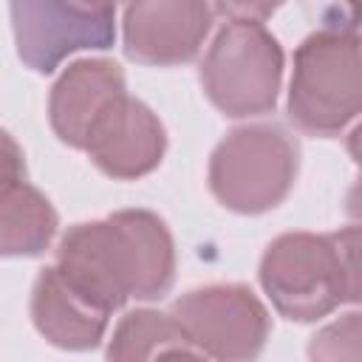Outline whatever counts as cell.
Returning a JSON list of instances; mask_svg holds the SVG:
<instances>
[{
    "label": "cell",
    "mask_w": 362,
    "mask_h": 362,
    "mask_svg": "<svg viewBox=\"0 0 362 362\" xmlns=\"http://www.w3.org/2000/svg\"><path fill=\"white\" fill-rule=\"evenodd\" d=\"M59 272L110 314L127 300H158L175 283V243L150 209H119L71 226L57 246Z\"/></svg>",
    "instance_id": "1"
},
{
    "label": "cell",
    "mask_w": 362,
    "mask_h": 362,
    "mask_svg": "<svg viewBox=\"0 0 362 362\" xmlns=\"http://www.w3.org/2000/svg\"><path fill=\"white\" fill-rule=\"evenodd\" d=\"M362 113V28L331 23L294 51L288 119L308 136L331 139Z\"/></svg>",
    "instance_id": "2"
},
{
    "label": "cell",
    "mask_w": 362,
    "mask_h": 362,
    "mask_svg": "<svg viewBox=\"0 0 362 362\" xmlns=\"http://www.w3.org/2000/svg\"><path fill=\"white\" fill-rule=\"evenodd\" d=\"M300 144L280 124L235 127L209 156V189L232 212L260 215L286 201L297 181Z\"/></svg>",
    "instance_id": "3"
},
{
    "label": "cell",
    "mask_w": 362,
    "mask_h": 362,
    "mask_svg": "<svg viewBox=\"0 0 362 362\" xmlns=\"http://www.w3.org/2000/svg\"><path fill=\"white\" fill-rule=\"evenodd\" d=\"M280 82L283 48L263 23L229 20L201 62V88L206 99L232 119L272 113Z\"/></svg>",
    "instance_id": "4"
},
{
    "label": "cell",
    "mask_w": 362,
    "mask_h": 362,
    "mask_svg": "<svg viewBox=\"0 0 362 362\" xmlns=\"http://www.w3.org/2000/svg\"><path fill=\"white\" fill-rule=\"evenodd\" d=\"M257 274L272 305L294 322H314L345 303L331 235L286 232L274 238L260 257Z\"/></svg>",
    "instance_id": "5"
},
{
    "label": "cell",
    "mask_w": 362,
    "mask_h": 362,
    "mask_svg": "<svg viewBox=\"0 0 362 362\" xmlns=\"http://www.w3.org/2000/svg\"><path fill=\"white\" fill-rule=\"evenodd\" d=\"M206 359H252L263 351L272 320L249 286L215 283L181 294L170 308Z\"/></svg>",
    "instance_id": "6"
},
{
    "label": "cell",
    "mask_w": 362,
    "mask_h": 362,
    "mask_svg": "<svg viewBox=\"0 0 362 362\" xmlns=\"http://www.w3.org/2000/svg\"><path fill=\"white\" fill-rule=\"evenodd\" d=\"M17 57L37 74H51L76 51L110 48L116 11H90L74 0H11Z\"/></svg>",
    "instance_id": "7"
},
{
    "label": "cell",
    "mask_w": 362,
    "mask_h": 362,
    "mask_svg": "<svg viewBox=\"0 0 362 362\" xmlns=\"http://www.w3.org/2000/svg\"><path fill=\"white\" fill-rule=\"evenodd\" d=\"M212 28L209 0H130L122 20L124 54L139 65H184Z\"/></svg>",
    "instance_id": "8"
},
{
    "label": "cell",
    "mask_w": 362,
    "mask_h": 362,
    "mask_svg": "<svg viewBox=\"0 0 362 362\" xmlns=\"http://www.w3.org/2000/svg\"><path fill=\"white\" fill-rule=\"evenodd\" d=\"M167 150V133L158 116L127 93L113 99L93 122L85 153L99 173L116 181H136L153 173Z\"/></svg>",
    "instance_id": "9"
},
{
    "label": "cell",
    "mask_w": 362,
    "mask_h": 362,
    "mask_svg": "<svg viewBox=\"0 0 362 362\" xmlns=\"http://www.w3.org/2000/svg\"><path fill=\"white\" fill-rule=\"evenodd\" d=\"M127 93L124 71L113 59H76L51 88L48 122L57 139L74 150H85L88 133L102 110Z\"/></svg>",
    "instance_id": "10"
},
{
    "label": "cell",
    "mask_w": 362,
    "mask_h": 362,
    "mask_svg": "<svg viewBox=\"0 0 362 362\" xmlns=\"http://www.w3.org/2000/svg\"><path fill=\"white\" fill-rule=\"evenodd\" d=\"M31 320L51 345L65 351H90L105 339L110 311L82 294L54 263L34 280Z\"/></svg>",
    "instance_id": "11"
},
{
    "label": "cell",
    "mask_w": 362,
    "mask_h": 362,
    "mask_svg": "<svg viewBox=\"0 0 362 362\" xmlns=\"http://www.w3.org/2000/svg\"><path fill=\"white\" fill-rule=\"evenodd\" d=\"M59 226L51 201L25 178L0 187V252L6 257H37Z\"/></svg>",
    "instance_id": "12"
},
{
    "label": "cell",
    "mask_w": 362,
    "mask_h": 362,
    "mask_svg": "<svg viewBox=\"0 0 362 362\" xmlns=\"http://www.w3.org/2000/svg\"><path fill=\"white\" fill-rule=\"evenodd\" d=\"M110 359H156V356H201L189 334L170 311H127L107 342Z\"/></svg>",
    "instance_id": "13"
},
{
    "label": "cell",
    "mask_w": 362,
    "mask_h": 362,
    "mask_svg": "<svg viewBox=\"0 0 362 362\" xmlns=\"http://www.w3.org/2000/svg\"><path fill=\"white\" fill-rule=\"evenodd\" d=\"M308 356L322 362L362 359V311H351L320 328L308 342Z\"/></svg>",
    "instance_id": "14"
},
{
    "label": "cell",
    "mask_w": 362,
    "mask_h": 362,
    "mask_svg": "<svg viewBox=\"0 0 362 362\" xmlns=\"http://www.w3.org/2000/svg\"><path fill=\"white\" fill-rule=\"evenodd\" d=\"M331 238L339 257L345 303H362V226H345L331 232Z\"/></svg>",
    "instance_id": "15"
},
{
    "label": "cell",
    "mask_w": 362,
    "mask_h": 362,
    "mask_svg": "<svg viewBox=\"0 0 362 362\" xmlns=\"http://www.w3.org/2000/svg\"><path fill=\"white\" fill-rule=\"evenodd\" d=\"M280 6H283V0H215V8L223 17L243 20V23H263Z\"/></svg>",
    "instance_id": "16"
},
{
    "label": "cell",
    "mask_w": 362,
    "mask_h": 362,
    "mask_svg": "<svg viewBox=\"0 0 362 362\" xmlns=\"http://www.w3.org/2000/svg\"><path fill=\"white\" fill-rule=\"evenodd\" d=\"M3 147H6V153H3V181H20V178H25L23 153H20V147L14 144V139L8 133L3 136Z\"/></svg>",
    "instance_id": "17"
},
{
    "label": "cell",
    "mask_w": 362,
    "mask_h": 362,
    "mask_svg": "<svg viewBox=\"0 0 362 362\" xmlns=\"http://www.w3.org/2000/svg\"><path fill=\"white\" fill-rule=\"evenodd\" d=\"M345 212H348V218H354V221L362 223V173H359V178L351 184V189H348V195H345Z\"/></svg>",
    "instance_id": "18"
},
{
    "label": "cell",
    "mask_w": 362,
    "mask_h": 362,
    "mask_svg": "<svg viewBox=\"0 0 362 362\" xmlns=\"http://www.w3.org/2000/svg\"><path fill=\"white\" fill-rule=\"evenodd\" d=\"M348 153H351V158L362 167V122L351 130V136H348Z\"/></svg>",
    "instance_id": "19"
},
{
    "label": "cell",
    "mask_w": 362,
    "mask_h": 362,
    "mask_svg": "<svg viewBox=\"0 0 362 362\" xmlns=\"http://www.w3.org/2000/svg\"><path fill=\"white\" fill-rule=\"evenodd\" d=\"M74 3H79L90 11H116V6H119V0H74Z\"/></svg>",
    "instance_id": "20"
},
{
    "label": "cell",
    "mask_w": 362,
    "mask_h": 362,
    "mask_svg": "<svg viewBox=\"0 0 362 362\" xmlns=\"http://www.w3.org/2000/svg\"><path fill=\"white\" fill-rule=\"evenodd\" d=\"M345 6H348V17H345V20L362 28V0H348Z\"/></svg>",
    "instance_id": "21"
},
{
    "label": "cell",
    "mask_w": 362,
    "mask_h": 362,
    "mask_svg": "<svg viewBox=\"0 0 362 362\" xmlns=\"http://www.w3.org/2000/svg\"><path fill=\"white\" fill-rule=\"evenodd\" d=\"M345 3H348V0H345Z\"/></svg>",
    "instance_id": "22"
}]
</instances>
